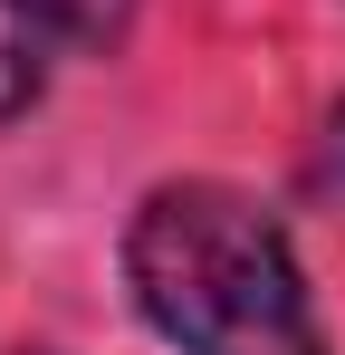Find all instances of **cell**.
<instances>
[{
    "instance_id": "3",
    "label": "cell",
    "mask_w": 345,
    "mask_h": 355,
    "mask_svg": "<svg viewBox=\"0 0 345 355\" xmlns=\"http://www.w3.org/2000/svg\"><path fill=\"white\" fill-rule=\"evenodd\" d=\"M57 29H77V39H106V29H125V10L134 0H39Z\"/></svg>"
},
{
    "instance_id": "4",
    "label": "cell",
    "mask_w": 345,
    "mask_h": 355,
    "mask_svg": "<svg viewBox=\"0 0 345 355\" xmlns=\"http://www.w3.org/2000/svg\"><path fill=\"white\" fill-rule=\"evenodd\" d=\"M307 173H317V192H345V106L326 116V144H317V164H307Z\"/></svg>"
},
{
    "instance_id": "1",
    "label": "cell",
    "mask_w": 345,
    "mask_h": 355,
    "mask_svg": "<svg viewBox=\"0 0 345 355\" xmlns=\"http://www.w3.org/2000/svg\"><path fill=\"white\" fill-rule=\"evenodd\" d=\"M125 288L182 355H326L288 231L230 182H163L125 231Z\"/></svg>"
},
{
    "instance_id": "2",
    "label": "cell",
    "mask_w": 345,
    "mask_h": 355,
    "mask_svg": "<svg viewBox=\"0 0 345 355\" xmlns=\"http://www.w3.org/2000/svg\"><path fill=\"white\" fill-rule=\"evenodd\" d=\"M48 29L57 19L39 10V0H0V125L48 87Z\"/></svg>"
}]
</instances>
